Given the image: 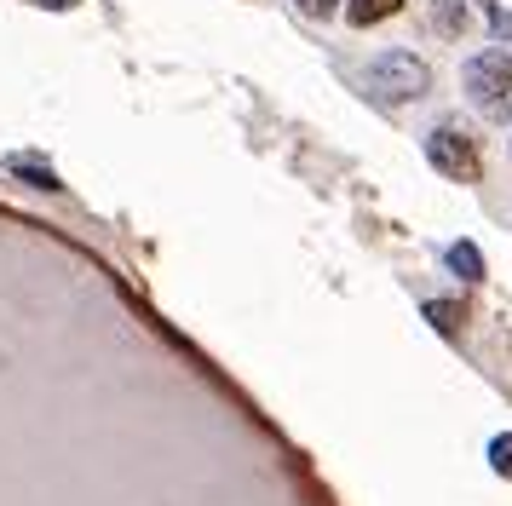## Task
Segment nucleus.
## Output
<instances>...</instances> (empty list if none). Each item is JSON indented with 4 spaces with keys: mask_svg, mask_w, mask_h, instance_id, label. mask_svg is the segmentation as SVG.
Here are the masks:
<instances>
[{
    "mask_svg": "<svg viewBox=\"0 0 512 506\" xmlns=\"http://www.w3.org/2000/svg\"><path fill=\"white\" fill-rule=\"evenodd\" d=\"M426 161L438 167L443 179H455V184H478L484 179V156H478V144H472L461 127H432V133H426Z\"/></svg>",
    "mask_w": 512,
    "mask_h": 506,
    "instance_id": "nucleus-3",
    "label": "nucleus"
},
{
    "mask_svg": "<svg viewBox=\"0 0 512 506\" xmlns=\"http://www.w3.org/2000/svg\"><path fill=\"white\" fill-rule=\"evenodd\" d=\"M403 12V0H346V18L357 23V29H369V23H386Z\"/></svg>",
    "mask_w": 512,
    "mask_h": 506,
    "instance_id": "nucleus-4",
    "label": "nucleus"
},
{
    "mask_svg": "<svg viewBox=\"0 0 512 506\" xmlns=\"http://www.w3.org/2000/svg\"><path fill=\"white\" fill-rule=\"evenodd\" d=\"M461 81H466V98L484 115H495V121L512 115V52H478V58H466Z\"/></svg>",
    "mask_w": 512,
    "mask_h": 506,
    "instance_id": "nucleus-1",
    "label": "nucleus"
},
{
    "mask_svg": "<svg viewBox=\"0 0 512 506\" xmlns=\"http://www.w3.org/2000/svg\"><path fill=\"white\" fill-rule=\"evenodd\" d=\"M489 466H495L501 478H512V432H501L495 443H489Z\"/></svg>",
    "mask_w": 512,
    "mask_h": 506,
    "instance_id": "nucleus-9",
    "label": "nucleus"
},
{
    "mask_svg": "<svg viewBox=\"0 0 512 506\" xmlns=\"http://www.w3.org/2000/svg\"><path fill=\"white\" fill-rule=\"evenodd\" d=\"M12 173H29V179L41 184V190H64V184H58V173H52V167H35V161H24V156L12 161Z\"/></svg>",
    "mask_w": 512,
    "mask_h": 506,
    "instance_id": "nucleus-10",
    "label": "nucleus"
},
{
    "mask_svg": "<svg viewBox=\"0 0 512 506\" xmlns=\"http://www.w3.org/2000/svg\"><path fill=\"white\" fill-rule=\"evenodd\" d=\"M426 317L438 322L443 334H455V328H461V322H466V311H461V305H455V299H432V305H426Z\"/></svg>",
    "mask_w": 512,
    "mask_h": 506,
    "instance_id": "nucleus-7",
    "label": "nucleus"
},
{
    "mask_svg": "<svg viewBox=\"0 0 512 506\" xmlns=\"http://www.w3.org/2000/svg\"><path fill=\"white\" fill-rule=\"evenodd\" d=\"M294 6H300L305 18H317V23H323V18H334V12H340V0H294Z\"/></svg>",
    "mask_w": 512,
    "mask_h": 506,
    "instance_id": "nucleus-11",
    "label": "nucleus"
},
{
    "mask_svg": "<svg viewBox=\"0 0 512 506\" xmlns=\"http://www.w3.org/2000/svg\"><path fill=\"white\" fill-rule=\"evenodd\" d=\"M432 23H438V35H461L466 29V0H432Z\"/></svg>",
    "mask_w": 512,
    "mask_h": 506,
    "instance_id": "nucleus-6",
    "label": "nucleus"
},
{
    "mask_svg": "<svg viewBox=\"0 0 512 506\" xmlns=\"http://www.w3.org/2000/svg\"><path fill=\"white\" fill-rule=\"evenodd\" d=\"M478 6H484V18H489V29H495V41L512 46V12H507V6H495V0H478Z\"/></svg>",
    "mask_w": 512,
    "mask_h": 506,
    "instance_id": "nucleus-8",
    "label": "nucleus"
},
{
    "mask_svg": "<svg viewBox=\"0 0 512 506\" xmlns=\"http://www.w3.org/2000/svg\"><path fill=\"white\" fill-rule=\"evenodd\" d=\"M449 271L466 276V282H484V253L472 248V242H455L449 248Z\"/></svg>",
    "mask_w": 512,
    "mask_h": 506,
    "instance_id": "nucleus-5",
    "label": "nucleus"
},
{
    "mask_svg": "<svg viewBox=\"0 0 512 506\" xmlns=\"http://www.w3.org/2000/svg\"><path fill=\"white\" fill-rule=\"evenodd\" d=\"M369 92L380 104H415L432 92V69L420 64L415 52H380L369 64Z\"/></svg>",
    "mask_w": 512,
    "mask_h": 506,
    "instance_id": "nucleus-2",
    "label": "nucleus"
}]
</instances>
